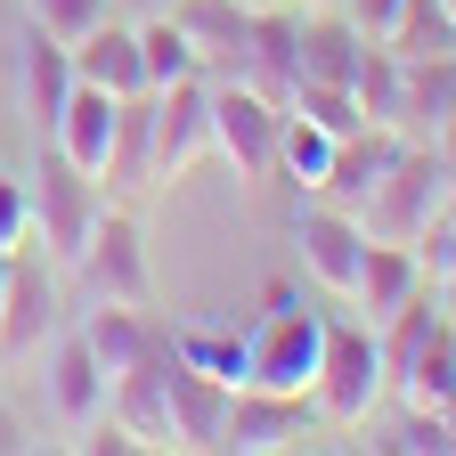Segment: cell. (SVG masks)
<instances>
[{
    "label": "cell",
    "instance_id": "19",
    "mask_svg": "<svg viewBox=\"0 0 456 456\" xmlns=\"http://www.w3.org/2000/svg\"><path fill=\"white\" fill-rule=\"evenodd\" d=\"M399 147H408V131H391V123H367V131H351V139L334 147V171H326V188H318V196L359 212V204H367V188L391 171V155H399Z\"/></svg>",
    "mask_w": 456,
    "mask_h": 456
},
{
    "label": "cell",
    "instance_id": "14",
    "mask_svg": "<svg viewBox=\"0 0 456 456\" xmlns=\"http://www.w3.org/2000/svg\"><path fill=\"white\" fill-rule=\"evenodd\" d=\"M424 294V245H383V237H367V261H359V277H351V302L367 326H383L391 310H408Z\"/></svg>",
    "mask_w": 456,
    "mask_h": 456
},
{
    "label": "cell",
    "instance_id": "23",
    "mask_svg": "<svg viewBox=\"0 0 456 456\" xmlns=\"http://www.w3.org/2000/svg\"><path fill=\"white\" fill-rule=\"evenodd\" d=\"M399 399H408V408H456V318L440 310V326L416 342V359L399 367Z\"/></svg>",
    "mask_w": 456,
    "mask_h": 456
},
{
    "label": "cell",
    "instance_id": "10",
    "mask_svg": "<svg viewBox=\"0 0 456 456\" xmlns=\"http://www.w3.org/2000/svg\"><path fill=\"white\" fill-rule=\"evenodd\" d=\"M41 399H49V416L66 424V432H90L106 416V367H98V351L82 342V326L57 334L49 351H41Z\"/></svg>",
    "mask_w": 456,
    "mask_h": 456
},
{
    "label": "cell",
    "instance_id": "20",
    "mask_svg": "<svg viewBox=\"0 0 456 456\" xmlns=\"http://www.w3.org/2000/svg\"><path fill=\"white\" fill-rule=\"evenodd\" d=\"M408 66V82H399V131H424V139H440V131H456V57H399Z\"/></svg>",
    "mask_w": 456,
    "mask_h": 456
},
{
    "label": "cell",
    "instance_id": "27",
    "mask_svg": "<svg viewBox=\"0 0 456 456\" xmlns=\"http://www.w3.org/2000/svg\"><path fill=\"white\" fill-rule=\"evenodd\" d=\"M391 57H456V17L440 0H408V17L391 33Z\"/></svg>",
    "mask_w": 456,
    "mask_h": 456
},
{
    "label": "cell",
    "instance_id": "4",
    "mask_svg": "<svg viewBox=\"0 0 456 456\" xmlns=\"http://www.w3.org/2000/svg\"><path fill=\"white\" fill-rule=\"evenodd\" d=\"M375 399H383V342H375V326L367 318H351V326L326 318V359H318V383H310L318 424H367Z\"/></svg>",
    "mask_w": 456,
    "mask_h": 456
},
{
    "label": "cell",
    "instance_id": "25",
    "mask_svg": "<svg viewBox=\"0 0 456 456\" xmlns=\"http://www.w3.org/2000/svg\"><path fill=\"white\" fill-rule=\"evenodd\" d=\"M163 334H171V359H180V367H196V375H212V383H228V391L245 383V334H237V326L188 318V326H163Z\"/></svg>",
    "mask_w": 456,
    "mask_h": 456
},
{
    "label": "cell",
    "instance_id": "1",
    "mask_svg": "<svg viewBox=\"0 0 456 456\" xmlns=\"http://www.w3.org/2000/svg\"><path fill=\"white\" fill-rule=\"evenodd\" d=\"M318 359H326V318L285 277H269L261 302H253V326H245V383L253 391H294V399H310Z\"/></svg>",
    "mask_w": 456,
    "mask_h": 456
},
{
    "label": "cell",
    "instance_id": "34",
    "mask_svg": "<svg viewBox=\"0 0 456 456\" xmlns=\"http://www.w3.org/2000/svg\"><path fill=\"white\" fill-rule=\"evenodd\" d=\"M131 9H139V17H163V9H171V0H131Z\"/></svg>",
    "mask_w": 456,
    "mask_h": 456
},
{
    "label": "cell",
    "instance_id": "36",
    "mask_svg": "<svg viewBox=\"0 0 456 456\" xmlns=\"http://www.w3.org/2000/svg\"><path fill=\"white\" fill-rule=\"evenodd\" d=\"M440 9H448V17H456V0H440Z\"/></svg>",
    "mask_w": 456,
    "mask_h": 456
},
{
    "label": "cell",
    "instance_id": "8",
    "mask_svg": "<svg viewBox=\"0 0 456 456\" xmlns=\"http://www.w3.org/2000/svg\"><path fill=\"white\" fill-rule=\"evenodd\" d=\"M294 245H302V269L326 285V294H351V277H359V261H367V220L351 212V204H302L294 212Z\"/></svg>",
    "mask_w": 456,
    "mask_h": 456
},
{
    "label": "cell",
    "instance_id": "22",
    "mask_svg": "<svg viewBox=\"0 0 456 456\" xmlns=\"http://www.w3.org/2000/svg\"><path fill=\"white\" fill-rule=\"evenodd\" d=\"M220 424H228V383L171 359V448H220Z\"/></svg>",
    "mask_w": 456,
    "mask_h": 456
},
{
    "label": "cell",
    "instance_id": "33",
    "mask_svg": "<svg viewBox=\"0 0 456 456\" xmlns=\"http://www.w3.org/2000/svg\"><path fill=\"white\" fill-rule=\"evenodd\" d=\"M237 9H245V17H261V9H294V0H237Z\"/></svg>",
    "mask_w": 456,
    "mask_h": 456
},
{
    "label": "cell",
    "instance_id": "29",
    "mask_svg": "<svg viewBox=\"0 0 456 456\" xmlns=\"http://www.w3.org/2000/svg\"><path fill=\"white\" fill-rule=\"evenodd\" d=\"M0 245H9V253L33 245V196H25L17 171H0Z\"/></svg>",
    "mask_w": 456,
    "mask_h": 456
},
{
    "label": "cell",
    "instance_id": "12",
    "mask_svg": "<svg viewBox=\"0 0 456 456\" xmlns=\"http://www.w3.org/2000/svg\"><path fill=\"white\" fill-rule=\"evenodd\" d=\"M114 131H123V98H114V90H90V82H74V98H66V114H57L49 147L66 155L74 171L106 180V171H114Z\"/></svg>",
    "mask_w": 456,
    "mask_h": 456
},
{
    "label": "cell",
    "instance_id": "24",
    "mask_svg": "<svg viewBox=\"0 0 456 456\" xmlns=\"http://www.w3.org/2000/svg\"><path fill=\"white\" fill-rule=\"evenodd\" d=\"M334 131L318 123V114H302V106H285L277 114V171H285V180H294V188H326V171H334Z\"/></svg>",
    "mask_w": 456,
    "mask_h": 456
},
{
    "label": "cell",
    "instance_id": "5",
    "mask_svg": "<svg viewBox=\"0 0 456 456\" xmlns=\"http://www.w3.org/2000/svg\"><path fill=\"white\" fill-rule=\"evenodd\" d=\"M25 196H33V237H41V253H49V261H74V253H82V237L98 228V212H106V180L74 171L49 139H41V171L25 180Z\"/></svg>",
    "mask_w": 456,
    "mask_h": 456
},
{
    "label": "cell",
    "instance_id": "16",
    "mask_svg": "<svg viewBox=\"0 0 456 456\" xmlns=\"http://www.w3.org/2000/svg\"><path fill=\"white\" fill-rule=\"evenodd\" d=\"M82 342L98 351L106 383H114V375H131V367L155 359V351H171V334L155 326V310H131V302H98V310L82 318Z\"/></svg>",
    "mask_w": 456,
    "mask_h": 456
},
{
    "label": "cell",
    "instance_id": "9",
    "mask_svg": "<svg viewBox=\"0 0 456 456\" xmlns=\"http://www.w3.org/2000/svg\"><path fill=\"white\" fill-rule=\"evenodd\" d=\"M318 424L310 399L294 391H253L237 383L228 391V424H220V448H237V456H269V448H302V432Z\"/></svg>",
    "mask_w": 456,
    "mask_h": 456
},
{
    "label": "cell",
    "instance_id": "11",
    "mask_svg": "<svg viewBox=\"0 0 456 456\" xmlns=\"http://www.w3.org/2000/svg\"><path fill=\"white\" fill-rule=\"evenodd\" d=\"M74 82H82V74H74V49L49 41L41 25H25V33H17V114L33 123V139L57 131V114H66Z\"/></svg>",
    "mask_w": 456,
    "mask_h": 456
},
{
    "label": "cell",
    "instance_id": "15",
    "mask_svg": "<svg viewBox=\"0 0 456 456\" xmlns=\"http://www.w3.org/2000/svg\"><path fill=\"white\" fill-rule=\"evenodd\" d=\"M106 416L123 424L139 448H171V351L139 359L131 375L106 383Z\"/></svg>",
    "mask_w": 456,
    "mask_h": 456
},
{
    "label": "cell",
    "instance_id": "32",
    "mask_svg": "<svg viewBox=\"0 0 456 456\" xmlns=\"http://www.w3.org/2000/svg\"><path fill=\"white\" fill-rule=\"evenodd\" d=\"M9 277H17V253L0 245V302H9Z\"/></svg>",
    "mask_w": 456,
    "mask_h": 456
},
{
    "label": "cell",
    "instance_id": "35",
    "mask_svg": "<svg viewBox=\"0 0 456 456\" xmlns=\"http://www.w3.org/2000/svg\"><path fill=\"white\" fill-rule=\"evenodd\" d=\"M294 9H342V0H294Z\"/></svg>",
    "mask_w": 456,
    "mask_h": 456
},
{
    "label": "cell",
    "instance_id": "18",
    "mask_svg": "<svg viewBox=\"0 0 456 456\" xmlns=\"http://www.w3.org/2000/svg\"><path fill=\"white\" fill-rule=\"evenodd\" d=\"M171 25L188 33V49H196L204 74H237V66H245V33H253V17L237 9V0H171Z\"/></svg>",
    "mask_w": 456,
    "mask_h": 456
},
{
    "label": "cell",
    "instance_id": "3",
    "mask_svg": "<svg viewBox=\"0 0 456 456\" xmlns=\"http://www.w3.org/2000/svg\"><path fill=\"white\" fill-rule=\"evenodd\" d=\"M66 269L90 285V302H131V310H155L147 228H139V212H123V204H106V212H98V228L82 237V253H74Z\"/></svg>",
    "mask_w": 456,
    "mask_h": 456
},
{
    "label": "cell",
    "instance_id": "28",
    "mask_svg": "<svg viewBox=\"0 0 456 456\" xmlns=\"http://www.w3.org/2000/svg\"><path fill=\"white\" fill-rule=\"evenodd\" d=\"M106 17H114V0H25V25H41L49 41H66V49L90 25H106Z\"/></svg>",
    "mask_w": 456,
    "mask_h": 456
},
{
    "label": "cell",
    "instance_id": "13",
    "mask_svg": "<svg viewBox=\"0 0 456 456\" xmlns=\"http://www.w3.org/2000/svg\"><path fill=\"white\" fill-rule=\"evenodd\" d=\"M302 17H310V9H261L253 33H245L237 82H253L269 106H285V98H294V82H302Z\"/></svg>",
    "mask_w": 456,
    "mask_h": 456
},
{
    "label": "cell",
    "instance_id": "26",
    "mask_svg": "<svg viewBox=\"0 0 456 456\" xmlns=\"http://www.w3.org/2000/svg\"><path fill=\"white\" fill-rule=\"evenodd\" d=\"M139 57H147V90H171V82L204 74L196 49H188V33L171 25V9H163V17H139Z\"/></svg>",
    "mask_w": 456,
    "mask_h": 456
},
{
    "label": "cell",
    "instance_id": "21",
    "mask_svg": "<svg viewBox=\"0 0 456 456\" xmlns=\"http://www.w3.org/2000/svg\"><path fill=\"white\" fill-rule=\"evenodd\" d=\"M57 326V285L49 269H33L17 253V277H9V302H0V359H17V351H41V334Z\"/></svg>",
    "mask_w": 456,
    "mask_h": 456
},
{
    "label": "cell",
    "instance_id": "31",
    "mask_svg": "<svg viewBox=\"0 0 456 456\" xmlns=\"http://www.w3.org/2000/svg\"><path fill=\"white\" fill-rule=\"evenodd\" d=\"M17 448H41V440H33V424L9 408V399H0V456H17Z\"/></svg>",
    "mask_w": 456,
    "mask_h": 456
},
{
    "label": "cell",
    "instance_id": "7",
    "mask_svg": "<svg viewBox=\"0 0 456 456\" xmlns=\"http://www.w3.org/2000/svg\"><path fill=\"white\" fill-rule=\"evenodd\" d=\"M277 114L285 106H269L253 82H212V155L237 171V188H261V180H277Z\"/></svg>",
    "mask_w": 456,
    "mask_h": 456
},
{
    "label": "cell",
    "instance_id": "17",
    "mask_svg": "<svg viewBox=\"0 0 456 456\" xmlns=\"http://www.w3.org/2000/svg\"><path fill=\"white\" fill-rule=\"evenodd\" d=\"M74 74L90 90H114V98H147V57H139V25H90L74 41Z\"/></svg>",
    "mask_w": 456,
    "mask_h": 456
},
{
    "label": "cell",
    "instance_id": "2",
    "mask_svg": "<svg viewBox=\"0 0 456 456\" xmlns=\"http://www.w3.org/2000/svg\"><path fill=\"white\" fill-rule=\"evenodd\" d=\"M448 188H456V155L440 139H408V147L391 155V171L367 188V204H359L367 237H383V245H424L432 228H440V212H448Z\"/></svg>",
    "mask_w": 456,
    "mask_h": 456
},
{
    "label": "cell",
    "instance_id": "6",
    "mask_svg": "<svg viewBox=\"0 0 456 456\" xmlns=\"http://www.w3.org/2000/svg\"><path fill=\"white\" fill-rule=\"evenodd\" d=\"M212 155V82L188 74L171 90H147V188L188 180V163Z\"/></svg>",
    "mask_w": 456,
    "mask_h": 456
},
{
    "label": "cell",
    "instance_id": "30",
    "mask_svg": "<svg viewBox=\"0 0 456 456\" xmlns=\"http://www.w3.org/2000/svg\"><path fill=\"white\" fill-rule=\"evenodd\" d=\"M342 17L359 25V41H375V49H391V33H399V17H408V0H342Z\"/></svg>",
    "mask_w": 456,
    "mask_h": 456
}]
</instances>
